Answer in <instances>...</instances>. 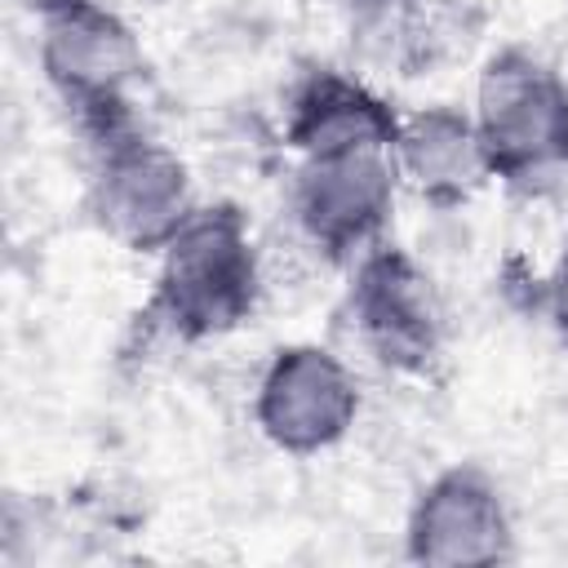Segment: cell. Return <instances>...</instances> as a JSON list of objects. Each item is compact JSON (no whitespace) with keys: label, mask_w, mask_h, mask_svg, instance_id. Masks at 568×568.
<instances>
[{"label":"cell","mask_w":568,"mask_h":568,"mask_svg":"<svg viewBox=\"0 0 568 568\" xmlns=\"http://www.w3.org/2000/svg\"><path fill=\"white\" fill-rule=\"evenodd\" d=\"M395 151L390 146H346L302 155L293 178L297 231L333 262H359L373 253L395 213Z\"/></svg>","instance_id":"277c9868"},{"label":"cell","mask_w":568,"mask_h":568,"mask_svg":"<svg viewBox=\"0 0 568 568\" xmlns=\"http://www.w3.org/2000/svg\"><path fill=\"white\" fill-rule=\"evenodd\" d=\"M40 71L98 146L138 133L133 89L146 71V58L120 13L102 9L98 0H80L40 18Z\"/></svg>","instance_id":"7a4b0ae2"},{"label":"cell","mask_w":568,"mask_h":568,"mask_svg":"<svg viewBox=\"0 0 568 568\" xmlns=\"http://www.w3.org/2000/svg\"><path fill=\"white\" fill-rule=\"evenodd\" d=\"M395 169L435 209L466 204L484 186V178H493L475 120L457 106H426L399 120Z\"/></svg>","instance_id":"30bf717a"},{"label":"cell","mask_w":568,"mask_h":568,"mask_svg":"<svg viewBox=\"0 0 568 568\" xmlns=\"http://www.w3.org/2000/svg\"><path fill=\"white\" fill-rule=\"evenodd\" d=\"M355 337L364 351L408 377H422L444 355V302L435 280L399 248L377 244L355 262V280L346 293Z\"/></svg>","instance_id":"8992f818"},{"label":"cell","mask_w":568,"mask_h":568,"mask_svg":"<svg viewBox=\"0 0 568 568\" xmlns=\"http://www.w3.org/2000/svg\"><path fill=\"white\" fill-rule=\"evenodd\" d=\"M257 253L244 217L231 204L195 209L186 226L160 248L151 311L186 342L240 328L257 306Z\"/></svg>","instance_id":"6da1fadb"},{"label":"cell","mask_w":568,"mask_h":568,"mask_svg":"<svg viewBox=\"0 0 568 568\" xmlns=\"http://www.w3.org/2000/svg\"><path fill=\"white\" fill-rule=\"evenodd\" d=\"M470 120L493 178L541 186L568 169V80L528 49L488 58Z\"/></svg>","instance_id":"3957f363"},{"label":"cell","mask_w":568,"mask_h":568,"mask_svg":"<svg viewBox=\"0 0 568 568\" xmlns=\"http://www.w3.org/2000/svg\"><path fill=\"white\" fill-rule=\"evenodd\" d=\"M417 564H497L510 555V515L497 484L475 466L435 475L408 515Z\"/></svg>","instance_id":"ba28073f"},{"label":"cell","mask_w":568,"mask_h":568,"mask_svg":"<svg viewBox=\"0 0 568 568\" xmlns=\"http://www.w3.org/2000/svg\"><path fill=\"white\" fill-rule=\"evenodd\" d=\"M257 426L284 453L333 448L359 413V386L351 368L324 346H280L257 386Z\"/></svg>","instance_id":"52a82bcc"},{"label":"cell","mask_w":568,"mask_h":568,"mask_svg":"<svg viewBox=\"0 0 568 568\" xmlns=\"http://www.w3.org/2000/svg\"><path fill=\"white\" fill-rule=\"evenodd\" d=\"M89 213L115 244L133 253H160L195 213L186 164L142 133H124L98 146Z\"/></svg>","instance_id":"5b68a950"},{"label":"cell","mask_w":568,"mask_h":568,"mask_svg":"<svg viewBox=\"0 0 568 568\" xmlns=\"http://www.w3.org/2000/svg\"><path fill=\"white\" fill-rule=\"evenodd\" d=\"M27 13H40V18H49V13H58V9H71V4H80V0H18Z\"/></svg>","instance_id":"4fadbf2b"},{"label":"cell","mask_w":568,"mask_h":568,"mask_svg":"<svg viewBox=\"0 0 568 568\" xmlns=\"http://www.w3.org/2000/svg\"><path fill=\"white\" fill-rule=\"evenodd\" d=\"M550 315H555L559 333L568 337V244H564V257H559V266L550 275Z\"/></svg>","instance_id":"7c38bea8"},{"label":"cell","mask_w":568,"mask_h":568,"mask_svg":"<svg viewBox=\"0 0 568 568\" xmlns=\"http://www.w3.org/2000/svg\"><path fill=\"white\" fill-rule=\"evenodd\" d=\"M475 0H351V44L390 75H430L475 40Z\"/></svg>","instance_id":"9c48e42d"},{"label":"cell","mask_w":568,"mask_h":568,"mask_svg":"<svg viewBox=\"0 0 568 568\" xmlns=\"http://www.w3.org/2000/svg\"><path fill=\"white\" fill-rule=\"evenodd\" d=\"M399 120L395 111L342 71H311L288 102V142L302 155L346 151V146H390L395 151Z\"/></svg>","instance_id":"8fae6325"}]
</instances>
